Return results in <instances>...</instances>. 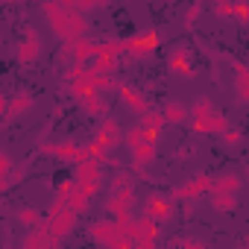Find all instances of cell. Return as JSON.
Here are the masks:
<instances>
[{"mask_svg": "<svg viewBox=\"0 0 249 249\" xmlns=\"http://www.w3.org/2000/svg\"><path fill=\"white\" fill-rule=\"evenodd\" d=\"M41 15L47 18L53 36H56L62 44L76 41V38H85V33H88V21H85V15H79V12L62 6L59 0H44V3H41Z\"/></svg>", "mask_w": 249, "mask_h": 249, "instance_id": "cell-1", "label": "cell"}, {"mask_svg": "<svg viewBox=\"0 0 249 249\" xmlns=\"http://www.w3.org/2000/svg\"><path fill=\"white\" fill-rule=\"evenodd\" d=\"M159 47H161L159 33H132L129 38H120V56H129V59H147Z\"/></svg>", "mask_w": 249, "mask_h": 249, "instance_id": "cell-2", "label": "cell"}, {"mask_svg": "<svg viewBox=\"0 0 249 249\" xmlns=\"http://www.w3.org/2000/svg\"><path fill=\"white\" fill-rule=\"evenodd\" d=\"M88 234H91V240L100 243L103 249H129V243H135V240H126V237H123L111 220H94L91 229H88Z\"/></svg>", "mask_w": 249, "mask_h": 249, "instance_id": "cell-3", "label": "cell"}, {"mask_svg": "<svg viewBox=\"0 0 249 249\" xmlns=\"http://www.w3.org/2000/svg\"><path fill=\"white\" fill-rule=\"evenodd\" d=\"M100 182H103V176H100V161L85 159V161L76 164V170H73V185H76V191H82L88 199L100 191Z\"/></svg>", "mask_w": 249, "mask_h": 249, "instance_id": "cell-4", "label": "cell"}, {"mask_svg": "<svg viewBox=\"0 0 249 249\" xmlns=\"http://www.w3.org/2000/svg\"><path fill=\"white\" fill-rule=\"evenodd\" d=\"M176 214V202L167 196V194H150L147 202H144V217L153 220V223H167L170 217Z\"/></svg>", "mask_w": 249, "mask_h": 249, "instance_id": "cell-5", "label": "cell"}, {"mask_svg": "<svg viewBox=\"0 0 249 249\" xmlns=\"http://www.w3.org/2000/svg\"><path fill=\"white\" fill-rule=\"evenodd\" d=\"M38 153H41V156H56V159H62V161H71V164H79V161L88 159V156H85V147H79V144H73V141H62V144L47 141V144H38Z\"/></svg>", "mask_w": 249, "mask_h": 249, "instance_id": "cell-6", "label": "cell"}, {"mask_svg": "<svg viewBox=\"0 0 249 249\" xmlns=\"http://www.w3.org/2000/svg\"><path fill=\"white\" fill-rule=\"evenodd\" d=\"M208 191H211V176H208V173H199V176H194L191 182L173 188L167 196H170L173 202H188V199H199V196L208 194Z\"/></svg>", "mask_w": 249, "mask_h": 249, "instance_id": "cell-7", "label": "cell"}, {"mask_svg": "<svg viewBox=\"0 0 249 249\" xmlns=\"http://www.w3.org/2000/svg\"><path fill=\"white\" fill-rule=\"evenodd\" d=\"M41 36L33 30V27H27V33H24V38L15 44V59H18V65H33V62H38V56H41Z\"/></svg>", "mask_w": 249, "mask_h": 249, "instance_id": "cell-8", "label": "cell"}, {"mask_svg": "<svg viewBox=\"0 0 249 249\" xmlns=\"http://www.w3.org/2000/svg\"><path fill=\"white\" fill-rule=\"evenodd\" d=\"M132 202H135V188H123V191H111L106 196V211L114 220L132 217Z\"/></svg>", "mask_w": 249, "mask_h": 249, "instance_id": "cell-9", "label": "cell"}, {"mask_svg": "<svg viewBox=\"0 0 249 249\" xmlns=\"http://www.w3.org/2000/svg\"><path fill=\"white\" fill-rule=\"evenodd\" d=\"M94 144L103 150V153H108V150H114L117 144H120V126H117V120L108 114V117H100V126H97V132H94Z\"/></svg>", "mask_w": 249, "mask_h": 249, "instance_id": "cell-10", "label": "cell"}, {"mask_svg": "<svg viewBox=\"0 0 249 249\" xmlns=\"http://www.w3.org/2000/svg\"><path fill=\"white\" fill-rule=\"evenodd\" d=\"M56 246H59V240L50 234L47 220H41L36 229H30V234H27L24 243H21V249H56Z\"/></svg>", "mask_w": 249, "mask_h": 249, "instance_id": "cell-11", "label": "cell"}, {"mask_svg": "<svg viewBox=\"0 0 249 249\" xmlns=\"http://www.w3.org/2000/svg\"><path fill=\"white\" fill-rule=\"evenodd\" d=\"M191 129H194L196 135H211V138H220V135L229 129V120H226V114L214 111V114H208V117H202V120H191Z\"/></svg>", "mask_w": 249, "mask_h": 249, "instance_id": "cell-12", "label": "cell"}, {"mask_svg": "<svg viewBox=\"0 0 249 249\" xmlns=\"http://www.w3.org/2000/svg\"><path fill=\"white\" fill-rule=\"evenodd\" d=\"M167 71L176 76H194V62H191V50L188 47H173V53L167 56Z\"/></svg>", "mask_w": 249, "mask_h": 249, "instance_id": "cell-13", "label": "cell"}, {"mask_svg": "<svg viewBox=\"0 0 249 249\" xmlns=\"http://www.w3.org/2000/svg\"><path fill=\"white\" fill-rule=\"evenodd\" d=\"M47 226H50V234L62 243V240L73 231V226H76V214L65 208V211H59L56 217H50V220H47Z\"/></svg>", "mask_w": 249, "mask_h": 249, "instance_id": "cell-14", "label": "cell"}, {"mask_svg": "<svg viewBox=\"0 0 249 249\" xmlns=\"http://www.w3.org/2000/svg\"><path fill=\"white\" fill-rule=\"evenodd\" d=\"M117 94H120V100H123V106H126V108H132L135 114H147V111H153L150 108V103L132 88V85H126V82H120L117 85Z\"/></svg>", "mask_w": 249, "mask_h": 249, "instance_id": "cell-15", "label": "cell"}, {"mask_svg": "<svg viewBox=\"0 0 249 249\" xmlns=\"http://www.w3.org/2000/svg\"><path fill=\"white\" fill-rule=\"evenodd\" d=\"M243 188V179L231 170L220 173V176H211V191L208 194H237Z\"/></svg>", "mask_w": 249, "mask_h": 249, "instance_id": "cell-16", "label": "cell"}, {"mask_svg": "<svg viewBox=\"0 0 249 249\" xmlns=\"http://www.w3.org/2000/svg\"><path fill=\"white\" fill-rule=\"evenodd\" d=\"M33 106H36L33 94L21 91V94H15L12 100H6V117H24L27 111H33Z\"/></svg>", "mask_w": 249, "mask_h": 249, "instance_id": "cell-17", "label": "cell"}, {"mask_svg": "<svg viewBox=\"0 0 249 249\" xmlns=\"http://www.w3.org/2000/svg\"><path fill=\"white\" fill-rule=\"evenodd\" d=\"M234 68V91H237V100L246 103L249 100V68L243 62H231Z\"/></svg>", "mask_w": 249, "mask_h": 249, "instance_id": "cell-18", "label": "cell"}, {"mask_svg": "<svg viewBox=\"0 0 249 249\" xmlns=\"http://www.w3.org/2000/svg\"><path fill=\"white\" fill-rule=\"evenodd\" d=\"M159 114L164 117V123H185V120L191 117L188 106H182V103H167V106H164Z\"/></svg>", "mask_w": 249, "mask_h": 249, "instance_id": "cell-19", "label": "cell"}, {"mask_svg": "<svg viewBox=\"0 0 249 249\" xmlns=\"http://www.w3.org/2000/svg\"><path fill=\"white\" fill-rule=\"evenodd\" d=\"M211 196V208L217 214H231L237 208V196L234 194H208Z\"/></svg>", "mask_w": 249, "mask_h": 249, "instance_id": "cell-20", "label": "cell"}, {"mask_svg": "<svg viewBox=\"0 0 249 249\" xmlns=\"http://www.w3.org/2000/svg\"><path fill=\"white\" fill-rule=\"evenodd\" d=\"M79 106H82L91 117H106V114H108V106H106V100H103L100 94H91V97L79 100Z\"/></svg>", "mask_w": 249, "mask_h": 249, "instance_id": "cell-21", "label": "cell"}, {"mask_svg": "<svg viewBox=\"0 0 249 249\" xmlns=\"http://www.w3.org/2000/svg\"><path fill=\"white\" fill-rule=\"evenodd\" d=\"M156 144H138L135 150H129L132 153V164H138V167H147L153 159H156Z\"/></svg>", "mask_w": 249, "mask_h": 249, "instance_id": "cell-22", "label": "cell"}, {"mask_svg": "<svg viewBox=\"0 0 249 249\" xmlns=\"http://www.w3.org/2000/svg\"><path fill=\"white\" fill-rule=\"evenodd\" d=\"M88 205H91V199H88L82 191H76V185H73V191H71V196H68V211H73V214L79 217V214L88 211Z\"/></svg>", "mask_w": 249, "mask_h": 249, "instance_id": "cell-23", "label": "cell"}, {"mask_svg": "<svg viewBox=\"0 0 249 249\" xmlns=\"http://www.w3.org/2000/svg\"><path fill=\"white\" fill-rule=\"evenodd\" d=\"M138 234H141V240L156 243V240H159V234H161V226H159V223H153V220H147V217H138Z\"/></svg>", "mask_w": 249, "mask_h": 249, "instance_id": "cell-24", "label": "cell"}, {"mask_svg": "<svg viewBox=\"0 0 249 249\" xmlns=\"http://www.w3.org/2000/svg\"><path fill=\"white\" fill-rule=\"evenodd\" d=\"M85 82H88L97 94H100V91H117V85H120L114 76H91V73H85Z\"/></svg>", "mask_w": 249, "mask_h": 249, "instance_id": "cell-25", "label": "cell"}, {"mask_svg": "<svg viewBox=\"0 0 249 249\" xmlns=\"http://www.w3.org/2000/svg\"><path fill=\"white\" fill-rule=\"evenodd\" d=\"M188 111H191V117H188V120H202V117L214 114L217 108H214V103H211L208 97H199V100H196V103H194V106H191Z\"/></svg>", "mask_w": 249, "mask_h": 249, "instance_id": "cell-26", "label": "cell"}, {"mask_svg": "<svg viewBox=\"0 0 249 249\" xmlns=\"http://www.w3.org/2000/svg\"><path fill=\"white\" fill-rule=\"evenodd\" d=\"M164 126H167V123H164V117H161L159 111H147V114L141 117V129H150V132H156V135H161Z\"/></svg>", "mask_w": 249, "mask_h": 249, "instance_id": "cell-27", "label": "cell"}, {"mask_svg": "<svg viewBox=\"0 0 249 249\" xmlns=\"http://www.w3.org/2000/svg\"><path fill=\"white\" fill-rule=\"evenodd\" d=\"M15 220H18L21 226H27V229H36L44 217H41V211H38V208H21V211L15 214Z\"/></svg>", "mask_w": 249, "mask_h": 249, "instance_id": "cell-28", "label": "cell"}, {"mask_svg": "<svg viewBox=\"0 0 249 249\" xmlns=\"http://www.w3.org/2000/svg\"><path fill=\"white\" fill-rule=\"evenodd\" d=\"M120 144H126V150H135L138 144H144L141 126H132V129H126V132H120Z\"/></svg>", "mask_w": 249, "mask_h": 249, "instance_id": "cell-29", "label": "cell"}, {"mask_svg": "<svg viewBox=\"0 0 249 249\" xmlns=\"http://www.w3.org/2000/svg\"><path fill=\"white\" fill-rule=\"evenodd\" d=\"M199 15H202V3H191V6H185V15H182L185 30H194L196 21H199Z\"/></svg>", "mask_w": 249, "mask_h": 249, "instance_id": "cell-30", "label": "cell"}, {"mask_svg": "<svg viewBox=\"0 0 249 249\" xmlns=\"http://www.w3.org/2000/svg\"><path fill=\"white\" fill-rule=\"evenodd\" d=\"M111 188H114V191L135 188V182H132V173H126V170H114V176H111Z\"/></svg>", "mask_w": 249, "mask_h": 249, "instance_id": "cell-31", "label": "cell"}, {"mask_svg": "<svg viewBox=\"0 0 249 249\" xmlns=\"http://www.w3.org/2000/svg\"><path fill=\"white\" fill-rule=\"evenodd\" d=\"M85 73H88V68L79 65V62H73V65L65 71V82H68V85H71V82H79V79H85Z\"/></svg>", "mask_w": 249, "mask_h": 249, "instance_id": "cell-32", "label": "cell"}, {"mask_svg": "<svg viewBox=\"0 0 249 249\" xmlns=\"http://www.w3.org/2000/svg\"><path fill=\"white\" fill-rule=\"evenodd\" d=\"M214 15L217 18H234V3H229V0H217V3H214Z\"/></svg>", "mask_w": 249, "mask_h": 249, "instance_id": "cell-33", "label": "cell"}, {"mask_svg": "<svg viewBox=\"0 0 249 249\" xmlns=\"http://www.w3.org/2000/svg\"><path fill=\"white\" fill-rule=\"evenodd\" d=\"M15 170V161L3 153V150H0V182H3V179H9V173Z\"/></svg>", "mask_w": 249, "mask_h": 249, "instance_id": "cell-34", "label": "cell"}, {"mask_svg": "<svg viewBox=\"0 0 249 249\" xmlns=\"http://www.w3.org/2000/svg\"><path fill=\"white\" fill-rule=\"evenodd\" d=\"M220 138H223V141H226L229 147H237V144L243 141V132H240V129H234V126H229V129H226V132H223Z\"/></svg>", "mask_w": 249, "mask_h": 249, "instance_id": "cell-35", "label": "cell"}, {"mask_svg": "<svg viewBox=\"0 0 249 249\" xmlns=\"http://www.w3.org/2000/svg\"><path fill=\"white\" fill-rule=\"evenodd\" d=\"M176 249H208L205 243H199V240H194V237H185V240H179L176 243Z\"/></svg>", "mask_w": 249, "mask_h": 249, "instance_id": "cell-36", "label": "cell"}, {"mask_svg": "<svg viewBox=\"0 0 249 249\" xmlns=\"http://www.w3.org/2000/svg\"><path fill=\"white\" fill-rule=\"evenodd\" d=\"M234 18L237 21H249V6L246 3H234Z\"/></svg>", "mask_w": 249, "mask_h": 249, "instance_id": "cell-37", "label": "cell"}, {"mask_svg": "<svg viewBox=\"0 0 249 249\" xmlns=\"http://www.w3.org/2000/svg\"><path fill=\"white\" fill-rule=\"evenodd\" d=\"M129 249H159V246L150 240H135V243H129Z\"/></svg>", "mask_w": 249, "mask_h": 249, "instance_id": "cell-38", "label": "cell"}]
</instances>
